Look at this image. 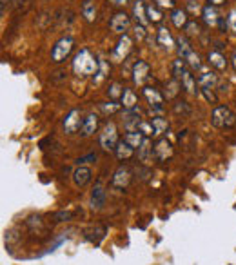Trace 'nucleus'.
Wrapping results in <instances>:
<instances>
[{"mask_svg":"<svg viewBox=\"0 0 236 265\" xmlns=\"http://www.w3.org/2000/svg\"><path fill=\"white\" fill-rule=\"evenodd\" d=\"M153 156H154V145L151 144L149 138H145L140 147H138V160H140L144 166H149V164L153 162Z\"/></svg>","mask_w":236,"mask_h":265,"instance_id":"15","label":"nucleus"},{"mask_svg":"<svg viewBox=\"0 0 236 265\" xmlns=\"http://www.w3.org/2000/svg\"><path fill=\"white\" fill-rule=\"evenodd\" d=\"M211 122L218 129H231L236 126V115L227 105H216L211 113Z\"/></svg>","mask_w":236,"mask_h":265,"instance_id":"2","label":"nucleus"},{"mask_svg":"<svg viewBox=\"0 0 236 265\" xmlns=\"http://www.w3.org/2000/svg\"><path fill=\"white\" fill-rule=\"evenodd\" d=\"M182 87V84L180 82H178V78H172V80H169L167 82V86H165V96H167V98H174V96H176L178 94V89H180Z\"/></svg>","mask_w":236,"mask_h":265,"instance_id":"33","label":"nucleus"},{"mask_svg":"<svg viewBox=\"0 0 236 265\" xmlns=\"http://www.w3.org/2000/svg\"><path fill=\"white\" fill-rule=\"evenodd\" d=\"M147 18H149V22H153V24L162 22L163 15H162V11H160L158 6H147Z\"/></svg>","mask_w":236,"mask_h":265,"instance_id":"32","label":"nucleus"},{"mask_svg":"<svg viewBox=\"0 0 236 265\" xmlns=\"http://www.w3.org/2000/svg\"><path fill=\"white\" fill-rule=\"evenodd\" d=\"M149 78V64L144 60H136L133 66V82L135 86H145V82Z\"/></svg>","mask_w":236,"mask_h":265,"instance_id":"8","label":"nucleus"},{"mask_svg":"<svg viewBox=\"0 0 236 265\" xmlns=\"http://www.w3.org/2000/svg\"><path fill=\"white\" fill-rule=\"evenodd\" d=\"M176 49H178V55H180V59H186L187 55L193 51V47H191L189 40H187L186 36H180V38H176Z\"/></svg>","mask_w":236,"mask_h":265,"instance_id":"29","label":"nucleus"},{"mask_svg":"<svg viewBox=\"0 0 236 265\" xmlns=\"http://www.w3.org/2000/svg\"><path fill=\"white\" fill-rule=\"evenodd\" d=\"M96 129H98V115H95V113H89L86 118H84V124H82V136H93L96 133Z\"/></svg>","mask_w":236,"mask_h":265,"instance_id":"17","label":"nucleus"},{"mask_svg":"<svg viewBox=\"0 0 236 265\" xmlns=\"http://www.w3.org/2000/svg\"><path fill=\"white\" fill-rule=\"evenodd\" d=\"M207 62L209 66H213L214 69H218V71H223V69H227V59L223 57L220 51H209L207 53Z\"/></svg>","mask_w":236,"mask_h":265,"instance_id":"19","label":"nucleus"},{"mask_svg":"<svg viewBox=\"0 0 236 265\" xmlns=\"http://www.w3.org/2000/svg\"><path fill=\"white\" fill-rule=\"evenodd\" d=\"M171 22L174 24V27L182 29V27H186L189 24V18H187V13L184 9H172L171 11Z\"/></svg>","mask_w":236,"mask_h":265,"instance_id":"27","label":"nucleus"},{"mask_svg":"<svg viewBox=\"0 0 236 265\" xmlns=\"http://www.w3.org/2000/svg\"><path fill=\"white\" fill-rule=\"evenodd\" d=\"M187 62V66H189L193 71H196V69H200L202 68V62H200V57H198V53L196 51H191L189 55H187L186 59H184Z\"/></svg>","mask_w":236,"mask_h":265,"instance_id":"34","label":"nucleus"},{"mask_svg":"<svg viewBox=\"0 0 236 265\" xmlns=\"http://www.w3.org/2000/svg\"><path fill=\"white\" fill-rule=\"evenodd\" d=\"M105 77H107V62L105 60H98V69H96L95 77H93V84L98 86Z\"/></svg>","mask_w":236,"mask_h":265,"instance_id":"31","label":"nucleus"},{"mask_svg":"<svg viewBox=\"0 0 236 265\" xmlns=\"http://www.w3.org/2000/svg\"><path fill=\"white\" fill-rule=\"evenodd\" d=\"M186 31H187V35H189V36H198L200 33H202V27H200L198 22H195V20H193V22H189L186 26Z\"/></svg>","mask_w":236,"mask_h":265,"instance_id":"37","label":"nucleus"},{"mask_svg":"<svg viewBox=\"0 0 236 265\" xmlns=\"http://www.w3.org/2000/svg\"><path fill=\"white\" fill-rule=\"evenodd\" d=\"M105 198H107V193H105V189L102 185H95V189L91 191V198H89V203L93 209H102L105 205Z\"/></svg>","mask_w":236,"mask_h":265,"instance_id":"16","label":"nucleus"},{"mask_svg":"<svg viewBox=\"0 0 236 265\" xmlns=\"http://www.w3.org/2000/svg\"><path fill=\"white\" fill-rule=\"evenodd\" d=\"M82 17L86 18L89 24H93L96 20V4L93 0H84V4H82Z\"/></svg>","mask_w":236,"mask_h":265,"instance_id":"25","label":"nucleus"},{"mask_svg":"<svg viewBox=\"0 0 236 265\" xmlns=\"http://www.w3.org/2000/svg\"><path fill=\"white\" fill-rule=\"evenodd\" d=\"M131 169L126 166H120L116 169V171L113 173V178H111V185H113L114 189H126L127 185L131 184Z\"/></svg>","mask_w":236,"mask_h":265,"instance_id":"7","label":"nucleus"},{"mask_svg":"<svg viewBox=\"0 0 236 265\" xmlns=\"http://www.w3.org/2000/svg\"><path fill=\"white\" fill-rule=\"evenodd\" d=\"M71 216H73L71 211H60L54 215V218H56V222H66V220H69Z\"/></svg>","mask_w":236,"mask_h":265,"instance_id":"43","label":"nucleus"},{"mask_svg":"<svg viewBox=\"0 0 236 265\" xmlns=\"http://www.w3.org/2000/svg\"><path fill=\"white\" fill-rule=\"evenodd\" d=\"M223 2H225V0H209V4L214 6V8H216V6H222Z\"/></svg>","mask_w":236,"mask_h":265,"instance_id":"45","label":"nucleus"},{"mask_svg":"<svg viewBox=\"0 0 236 265\" xmlns=\"http://www.w3.org/2000/svg\"><path fill=\"white\" fill-rule=\"evenodd\" d=\"M73 47H75V40H73L71 36H62L60 40L54 42L53 49H51V62L62 64L69 57Z\"/></svg>","mask_w":236,"mask_h":265,"instance_id":"3","label":"nucleus"},{"mask_svg":"<svg viewBox=\"0 0 236 265\" xmlns=\"http://www.w3.org/2000/svg\"><path fill=\"white\" fill-rule=\"evenodd\" d=\"M142 118L136 115V109L126 113V118H124V126H126L127 131H138V126H140Z\"/></svg>","mask_w":236,"mask_h":265,"instance_id":"26","label":"nucleus"},{"mask_svg":"<svg viewBox=\"0 0 236 265\" xmlns=\"http://www.w3.org/2000/svg\"><path fill=\"white\" fill-rule=\"evenodd\" d=\"M114 154H116L118 160H122V162H126V160H129V158H133V154H135V147H131V145L127 144V142H118L116 149H114Z\"/></svg>","mask_w":236,"mask_h":265,"instance_id":"22","label":"nucleus"},{"mask_svg":"<svg viewBox=\"0 0 236 265\" xmlns=\"http://www.w3.org/2000/svg\"><path fill=\"white\" fill-rule=\"evenodd\" d=\"M133 49V38L129 35H120V38H118L116 45H114L113 53H111V60H113L114 64H120L124 62V60L129 57V53H131Z\"/></svg>","mask_w":236,"mask_h":265,"instance_id":"5","label":"nucleus"},{"mask_svg":"<svg viewBox=\"0 0 236 265\" xmlns=\"http://www.w3.org/2000/svg\"><path fill=\"white\" fill-rule=\"evenodd\" d=\"M200 93L204 94L209 103H218V96L213 93V89H200Z\"/></svg>","mask_w":236,"mask_h":265,"instance_id":"38","label":"nucleus"},{"mask_svg":"<svg viewBox=\"0 0 236 265\" xmlns=\"http://www.w3.org/2000/svg\"><path fill=\"white\" fill-rule=\"evenodd\" d=\"M156 42H158V45H162L163 49H174V44H176V40L172 38L171 31H169L165 26H160L158 31H156Z\"/></svg>","mask_w":236,"mask_h":265,"instance_id":"13","label":"nucleus"},{"mask_svg":"<svg viewBox=\"0 0 236 265\" xmlns=\"http://www.w3.org/2000/svg\"><path fill=\"white\" fill-rule=\"evenodd\" d=\"M82 124H84V120H80V111L78 109H71L66 115V118H64L62 127L68 135H75L78 129H82Z\"/></svg>","mask_w":236,"mask_h":265,"instance_id":"6","label":"nucleus"},{"mask_svg":"<svg viewBox=\"0 0 236 265\" xmlns=\"http://www.w3.org/2000/svg\"><path fill=\"white\" fill-rule=\"evenodd\" d=\"M100 108H102V111H104L105 115H114V113H118L122 109V103H118L116 100H113V102L100 103Z\"/></svg>","mask_w":236,"mask_h":265,"instance_id":"35","label":"nucleus"},{"mask_svg":"<svg viewBox=\"0 0 236 265\" xmlns=\"http://www.w3.org/2000/svg\"><path fill=\"white\" fill-rule=\"evenodd\" d=\"M202 20L205 22V26L209 27H218V24H220V13H218V9L214 8V6L207 4L204 9H202Z\"/></svg>","mask_w":236,"mask_h":265,"instance_id":"14","label":"nucleus"},{"mask_svg":"<svg viewBox=\"0 0 236 265\" xmlns=\"http://www.w3.org/2000/svg\"><path fill=\"white\" fill-rule=\"evenodd\" d=\"M187 69H189V66H187V62H186L184 59L174 60V62H172V77L180 80L182 75H184V73H186Z\"/></svg>","mask_w":236,"mask_h":265,"instance_id":"30","label":"nucleus"},{"mask_svg":"<svg viewBox=\"0 0 236 265\" xmlns=\"http://www.w3.org/2000/svg\"><path fill=\"white\" fill-rule=\"evenodd\" d=\"M138 131H140V133H144V136H153V126H151V124H147V122H144V120L140 122Z\"/></svg>","mask_w":236,"mask_h":265,"instance_id":"39","label":"nucleus"},{"mask_svg":"<svg viewBox=\"0 0 236 265\" xmlns=\"http://www.w3.org/2000/svg\"><path fill=\"white\" fill-rule=\"evenodd\" d=\"M227 27L232 33H236V9H232L231 13H229V17H227Z\"/></svg>","mask_w":236,"mask_h":265,"instance_id":"40","label":"nucleus"},{"mask_svg":"<svg viewBox=\"0 0 236 265\" xmlns=\"http://www.w3.org/2000/svg\"><path fill=\"white\" fill-rule=\"evenodd\" d=\"M172 156V145L167 138H158V142L154 144V158L158 162H167Z\"/></svg>","mask_w":236,"mask_h":265,"instance_id":"11","label":"nucleus"},{"mask_svg":"<svg viewBox=\"0 0 236 265\" xmlns=\"http://www.w3.org/2000/svg\"><path fill=\"white\" fill-rule=\"evenodd\" d=\"M96 69H98V60L91 55L89 49H80L75 59H73V71L80 75V77H89V75H95Z\"/></svg>","mask_w":236,"mask_h":265,"instance_id":"1","label":"nucleus"},{"mask_svg":"<svg viewBox=\"0 0 236 265\" xmlns=\"http://www.w3.org/2000/svg\"><path fill=\"white\" fill-rule=\"evenodd\" d=\"M180 84H182V87L187 91L189 94H196L198 93V89H196V78L193 77V73H191V69H187L184 75H182V78H180Z\"/></svg>","mask_w":236,"mask_h":265,"instance_id":"21","label":"nucleus"},{"mask_svg":"<svg viewBox=\"0 0 236 265\" xmlns=\"http://www.w3.org/2000/svg\"><path fill=\"white\" fill-rule=\"evenodd\" d=\"M133 15H135L136 18V24L145 26V24L149 22V18H147V8L144 6L142 0H136L135 2V6H133Z\"/></svg>","mask_w":236,"mask_h":265,"instance_id":"23","label":"nucleus"},{"mask_svg":"<svg viewBox=\"0 0 236 265\" xmlns=\"http://www.w3.org/2000/svg\"><path fill=\"white\" fill-rule=\"evenodd\" d=\"M142 94L145 96V100H147V103L151 105V109L160 111V109L163 108V94L160 93L156 87L145 86L144 89H142Z\"/></svg>","mask_w":236,"mask_h":265,"instance_id":"9","label":"nucleus"},{"mask_svg":"<svg viewBox=\"0 0 236 265\" xmlns=\"http://www.w3.org/2000/svg\"><path fill=\"white\" fill-rule=\"evenodd\" d=\"M107 94L111 96L113 100H118V98H122V94H124V87L120 86V84H116V82H113L111 84V87H109Z\"/></svg>","mask_w":236,"mask_h":265,"instance_id":"36","label":"nucleus"},{"mask_svg":"<svg viewBox=\"0 0 236 265\" xmlns=\"http://www.w3.org/2000/svg\"><path fill=\"white\" fill-rule=\"evenodd\" d=\"M100 147L104 149V151H114L118 145V131H116V126H114V122H107L100 133Z\"/></svg>","mask_w":236,"mask_h":265,"instance_id":"4","label":"nucleus"},{"mask_svg":"<svg viewBox=\"0 0 236 265\" xmlns=\"http://www.w3.org/2000/svg\"><path fill=\"white\" fill-rule=\"evenodd\" d=\"M111 4H114V6H124L127 2V0H109Z\"/></svg>","mask_w":236,"mask_h":265,"instance_id":"46","label":"nucleus"},{"mask_svg":"<svg viewBox=\"0 0 236 265\" xmlns=\"http://www.w3.org/2000/svg\"><path fill=\"white\" fill-rule=\"evenodd\" d=\"M145 35H147V33H145V27L142 26V24H136L135 26V38L136 40H144Z\"/></svg>","mask_w":236,"mask_h":265,"instance_id":"41","label":"nucleus"},{"mask_svg":"<svg viewBox=\"0 0 236 265\" xmlns=\"http://www.w3.org/2000/svg\"><path fill=\"white\" fill-rule=\"evenodd\" d=\"M231 62H232V68H234V71H236V49H234V51H232Z\"/></svg>","mask_w":236,"mask_h":265,"instance_id":"47","label":"nucleus"},{"mask_svg":"<svg viewBox=\"0 0 236 265\" xmlns=\"http://www.w3.org/2000/svg\"><path fill=\"white\" fill-rule=\"evenodd\" d=\"M89 160H96V154H89V156L78 158L77 162H78V166H82V164H86V162H89Z\"/></svg>","mask_w":236,"mask_h":265,"instance_id":"44","label":"nucleus"},{"mask_svg":"<svg viewBox=\"0 0 236 265\" xmlns=\"http://www.w3.org/2000/svg\"><path fill=\"white\" fill-rule=\"evenodd\" d=\"M131 22H129V17L122 11H118V13L113 15L111 18V22H109V27H111V31L113 33H118V35H126V31L129 29Z\"/></svg>","mask_w":236,"mask_h":265,"instance_id":"10","label":"nucleus"},{"mask_svg":"<svg viewBox=\"0 0 236 265\" xmlns=\"http://www.w3.org/2000/svg\"><path fill=\"white\" fill-rule=\"evenodd\" d=\"M120 103H122V108L126 109V111H133V109H136V105H138V98H136L135 91L124 87V94H122V98H120Z\"/></svg>","mask_w":236,"mask_h":265,"instance_id":"20","label":"nucleus"},{"mask_svg":"<svg viewBox=\"0 0 236 265\" xmlns=\"http://www.w3.org/2000/svg\"><path fill=\"white\" fill-rule=\"evenodd\" d=\"M151 126H153V136H156V138H160L169 131V122L162 117H154L151 120Z\"/></svg>","mask_w":236,"mask_h":265,"instance_id":"24","label":"nucleus"},{"mask_svg":"<svg viewBox=\"0 0 236 265\" xmlns=\"http://www.w3.org/2000/svg\"><path fill=\"white\" fill-rule=\"evenodd\" d=\"M73 184L77 185V187H86L87 184L91 182V178H93V173H91L89 167H84V166H78L75 171H73Z\"/></svg>","mask_w":236,"mask_h":265,"instance_id":"12","label":"nucleus"},{"mask_svg":"<svg viewBox=\"0 0 236 265\" xmlns=\"http://www.w3.org/2000/svg\"><path fill=\"white\" fill-rule=\"evenodd\" d=\"M198 87L200 89H213L214 86L218 84V75L214 71H202L198 75Z\"/></svg>","mask_w":236,"mask_h":265,"instance_id":"18","label":"nucleus"},{"mask_svg":"<svg viewBox=\"0 0 236 265\" xmlns=\"http://www.w3.org/2000/svg\"><path fill=\"white\" fill-rule=\"evenodd\" d=\"M144 133H140V131H127L126 135H124V142H127V144L131 145V147H140L142 142H144Z\"/></svg>","mask_w":236,"mask_h":265,"instance_id":"28","label":"nucleus"},{"mask_svg":"<svg viewBox=\"0 0 236 265\" xmlns=\"http://www.w3.org/2000/svg\"><path fill=\"white\" fill-rule=\"evenodd\" d=\"M158 8H165V9H172L174 4H176V0H154Z\"/></svg>","mask_w":236,"mask_h":265,"instance_id":"42","label":"nucleus"}]
</instances>
